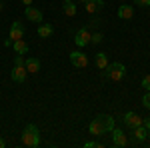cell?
<instances>
[{"mask_svg": "<svg viewBox=\"0 0 150 148\" xmlns=\"http://www.w3.org/2000/svg\"><path fill=\"white\" fill-rule=\"evenodd\" d=\"M112 128H114V118L110 114H98L88 124V132L94 134V136H102V134L112 132Z\"/></svg>", "mask_w": 150, "mask_h": 148, "instance_id": "6da1fadb", "label": "cell"}, {"mask_svg": "<svg viewBox=\"0 0 150 148\" xmlns=\"http://www.w3.org/2000/svg\"><path fill=\"white\" fill-rule=\"evenodd\" d=\"M20 140H22L24 146L28 148H36L40 146V132H38V126L36 124H26V128L20 134Z\"/></svg>", "mask_w": 150, "mask_h": 148, "instance_id": "7a4b0ae2", "label": "cell"}, {"mask_svg": "<svg viewBox=\"0 0 150 148\" xmlns=\"http://www.w3.org/2000/svg\"><path fill=\"white\" fill-rule=\"evenodd\" d=\"M102 76L106 80H112V82H120V80L126 76V68L122 62H108L106 68H102Z\"/></svg>", "mask_w": 150, "mask_h": 148, "instance_id": "3957f363", "label": "cell"}, {"mask_svg": "<svg viewBox=\"0 0 150 148\" xmlns=\"http://www.w3.org/2000/svg\"><path fill=\"white\" fill-rule=\"evenodd\" d=\"M90 28L88 26H82V28H78L76 30V34H74V42H76V46L78 48H84V46L90 44Z\"/></svg>", "mask_w": 150, "mask_h": 148, "instance_id": "277c9868", "label": "cell"}, {"mask_svg": "<svg viewBox=\"0 0 150 148\" xmlns=\"http://www.w3.org/2000/svg\"><path fill=\"white\" fill-rule=\"evenodd\" d=\"M112 146L114 148H124L128 146V136L124 134V130H120V128H112Z\"/></svg>", "mask_w": 150, "mask_h": 148, "instance_id": "5b68a950", "label": "cell"}, {"mask_svg": "<svg viewBox=\"0 0 150 148\" xmlns=\"http://www.w3.org/2000/svg\"><path fill=\"white\" fill-rule=\"evenodd\" d=\"M70 62L76 68H86L88 66V56L84 52H80V50H74V52H70Z\"/></svg>", "mask_w": 150, "mask_h": 148, "instance_id": "8992f818", "label": "cell"}, {"mask_svg": "<svg viewBox=\"0 0 150 148\" xmlns=\"http://www.w3.org/2000/svg\"><path fill=\"white\" fill-rule=\"evenodd\" d=\"M124 124L128 126V128H136V126H140V124H144V118H140L136 112H126L124 114Z\"/></svg>", "mask_w": 150, "mask_h": 148, "instance_id": "52a82bcc", "label": "cell"}, {"mask_svg": "<svg viewBox=\"0 0 150 148\" xmlns=\"http://www.w3.org/2000/svg\"><path fill=\"white\" fill-rule=\"evenodd\" d=\"M24 16H26V20H30V22H42V10H38L34 8L32 4L30 6H26V10H24Z\"/></svg>", "mask_w": 150, "mask_h": 148, "instance_id": "ba28073f", "label": "cell"}, {"mask_svg": "<svg viewBox=\"0 0 150 148\" xmlns=\"http://www.w3.org/2000/svg\"><path fill=\"white\" fill-rule=\"evenodd\" d=\"M8 38H10L12 42H14V40H20V38H24V24H22V22H18V20H16V22H12Z\"/></svg>", "mask_w": 150, "mask_h": 148, "instance_id": "9c48e42d", "label": "cell"}, {"mask_svg": "<svg viewBox=\"0 0 150 148\" xmlns=\"http://www.w3.org/2000/svg\"><path fill=\"white\" fill-rule=\"evenodd\" d=\"M26 76H28V70L24 68V66H14V68H12V72H10V78L14 80V82H18V84H20V82H24V80H26Z\"/></svg>", "mask_w": 150, "mask_h": 148, "instance_id": "30bf717a", "label": "cell"}, {"mask_svg": "<svg viewBox=\"0 0 150 148\" xmlns=\"http://www.w3.org/2000/svg\"><path fill=\"white\" fill-rule=\"evenodd\" d=\"M84 8L88 14H94V12H100L104 8V0H86L84 2Z\"/></svg>", "mask_w": 150, "mask_h": 148, "instance_id": "8fae6325", "label": "cell"}, {"mask_svg": "<svg viewBox=\"0 0 150 148\" xmlns=\"http://www.w3.org/2000/svg\"><path fill=\"white\" fill-rule=\"evenodd\" d=\"M62 12L66 14V16H76V12H78V8H76V2L74 0H64L62 2Z\"/></svg>", "mask_w": 150, "mask_h": 148, "instance_id": "7c38bea8", "label": "cell"}, {"mask_svg": "<svg viewBox=\"0 0 150 148\" xmlns=\"http://www.w3.org/2000/svg\"><path fill=\"white\" fill-rule=\"evenodd\" d=\"M38 36L40 38H50V36L54 34V28H52V24H46V22H40L38 24Z\"/></svg>", "mask_w": 150, "mask_h": 148, "instance_id": "4fadbf2b", "label": "cell"}, {"mask_svg": "<svg viewBox=\"0 0 150 148\" xmlns=\"http://www.w3.org/2000/svg\"><path fill=\"white\" fill-rule=\"evenodd\" d=\"M132 16H134V8H132V6L122 4V6L118 8V18H122V20H130Z\"/></svg>", "mask_w": 150, "mask_h": 148, "instance_id": "5bb4252c", "label": "cell"}, {"mask_svg": "<svg viewBox=\"0 0 150 148\" xmlns=\"http://www.w3.org/2000/svg\"><path fill=\"white\" fill-rule=\"evenodd\" d=\"M24 68L28 70V72H32V74H36V72L40 70V60H38V58H26Z\"/></svg>", "mask_w": 150, "mask_h": 148, "instance_id": "9a60e30c", "label": "cell"}, {"mask_svg": "<svg viewBox=\"0 0 150 148\" xmlns=\"http://www.w3.org/2000/svg\"><path fill=\"white\" fill-rule=\"evenodd\" d=\"M12 48H14V54H28V44H26V42H24L22 38H20V40H14V42H12Z\"/></svg>", "mask_w": 150, "mask_h": 148, "instance_id": "2e32d148", "label": "cell"}, {"mask_svg": "<svg viewBox=\"0 0 150 148\" xmlns=\"http://www.w3.org/2000/svg\"><path fill=\"white\" fill-rule=\"evenodd\" d=\"M134 138H136L138 142H142V140H146V138H148V128H146L144 124L136 126V128H134Z\"/></svg>", "mask_w": 150, "mask_h": 148, "instance_id": "e0dca14e", "label": "cell"}, {"mask_svg": "<svg viewBox=\"0 0 150 148\" xmlns=\"http://www.w3.org/2000/svg\"><path fill=\"white\" fill-rule=\"evenodd\" d=\"M106 64H108V56L104 52H98L96 54V68L102 70V68H106Z\"/></svg>", "mask_w": 150, "mask_h": 148, "instance_id": "ac0fdd59", "label": "cell"}, {"mask_svg": "<svg viewBox=\"0 0 150 148\" xmlns=\"http://www.w3.org/2000/svg\"><path fill=\"white\" fill-rule=\"evenodd\" d=\"M104 40V34L102 32H92V34H90V44H100V42H102Z\"/></svg>", "mask_w": 150, "mask_h": 148, "instance_id": "d6986e66", "label": "cell"}, {"mask_svg": "<svg viewBox=\"0 0 150 148\" xmlns=\"http://www.w3.org/2000/svg\"><path fill=\"white\" fill-rule=\"evenodd\" d=\"M24 62H26V58L22 54H16L14 56V66H24Z\"/></svg>", "mask_w": 150, "mask_h": 148, "instance_id": "ffe728a7", "label": "cell"}, {"mask_svg": "<svg viewBox=\"0 0 150 148\" xmlns=\"http://www.w3.org/2000/svg\"><path fill=\"white\" fill-rule=\"evenodd\" d=\"M142 104H144V108L150 110V90H146V94L142 96Z\"/></svg>", "mask_w": 150, "mask_h": 148, "instance_id": "44dd1931", "label": "cell"}, {"mask_svg": "<svg viewBox=\"0 0 150 148\" xmlns=\"http://www.w3.org/2000/svg\"><path fill=\"white\" fill-rule=\"evenodd\" d=\"M142 88H144V90H150V74H146V76L142 78Z\"/></svg>", "mask_w": 150, "mask_h": 148, "instance_id": "7402d4cb", "label": "cell"}, {"mask_svg": "<svg viewBox=\"0 0 150 148\" xmlns=\"http://www.w3.org/2000/svg\"><path fill=\"white\" fill-rule=\"evenodd\" d=\"M84 148H102V144H98V142H84Z\"/></svg>", "mask_w": 150, "mask_h": 148, "instance_id": "603a6c76", "label": "cell"}, {"mask_svg": "<svg viewBox=\"0 0 150 148\" xmlns=\"http://www.w3.org/2000/svg\"><path fill=\"white\" fill-rule=\"evenodd\" d=\"M134 4H138V6H144V8H148V6H150V0H134Z\"/></svg>", "mask_w": 150, "mask_h": 148, "instance_id": "cb8c5ba5", "label": "cell"}, {"mask_svg": "<svg viewBox=\"0 0 150 148\" xmlns=\"http://www.w3.org/2000/svg\"><path fill=\"white\" fill-rule=\"evenodd\" d=\"M144 126L148 128V146H150V120H144Z\"/></svg>", "mask_w": 150, "mask_h": 148, "instance_id": "d4e9b609", "label": "cell"}, {"mask_svg": "<svg viewBox=\"0 0 150 148\" xmlns=\"http://www.w3.org/2000/svg\"><path fill=\"white\" fill-rule=\"evenodd\" d=\"M24 4H26V6H30V4H32V0H22Z\"/></svg>", "mask_w": 150, "mask_h": 148, "instance_id": "484cf974", "label": "cell"}, {"mask_svg": "<svg viewBox=\"0 0 150 148\" xmlns=\"http://www.w3.org/2000/svg\"><path fill=\"white\" fill-rule=\"evenodd\" d=\"M4 144H6V142H4V138H0V148H4Z\"/></svg>", "mask_w": 150, "mask_h": 148, "instance_id": "4316f807", "label": "cell"}, {"mask_svg": "<svg viewBox=\"0 0 150 148\" xmlns=\"http://www.w3.org/2000/svg\"><path fill=\"white\" fill-rule=\"evenodd\" d=\"M74 2H82V4H84V2H86V0H74Z\"/></svg>", "mask_w": 150, "mask_h": 148, "instance_id": "83f0119b", "label": "cell"}, {"mask_svg": "<svg viewBox=\"0 0 150 148\" xmlns=\"http://www.w3.org/2000/svg\"><path fill=\"white\" fill-rule=\"evenodd\" d=\"M2 8H4V4H2V2H0V10H2Z\"/></svg>", "mask_w": 150, "mask_h": 148, "instance_id": "f1b7e54d", "label": "cell"}]
</instances>
